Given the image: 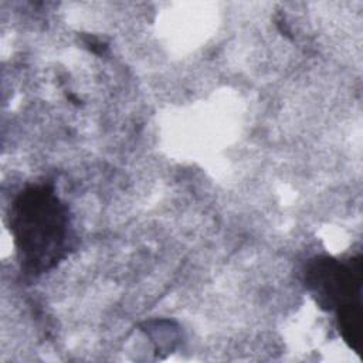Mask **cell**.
Segmentation results:
<instances>
[{
  "label": "cell",
  "instance_id": "obj_1",
  "mask_svg": "<svg viewBox=\"0 0 363 363\" xmlns=\"http://www.w3.org/2000/svg\"><path fill=\"white\" fill-rule=\"evenodd\" d=\"M21 269L40 275L55 267L65 255L69 235L68 208L48 184L24 187L9 210Z\"/></svg>",
  "mask_w": 363,
  "mask_h": 363
},
{
  "label": "cell",
  "instance_id": "obj_2",
  "mask_svg": "<svg viewBox=\"0 0 363 363\" xmlns=\"http://www.w3.org/2000/svg\"><path fill=\"white\" fill-rule=\"evenodd\" d=\"M303 282L323 311L336 313L362 305L363 268L362 257L336 259L320 255L309 259L303 271Z\"/></svg>",
  "mask_w": 363,
  "mask_h": 363
}]
</instances>
